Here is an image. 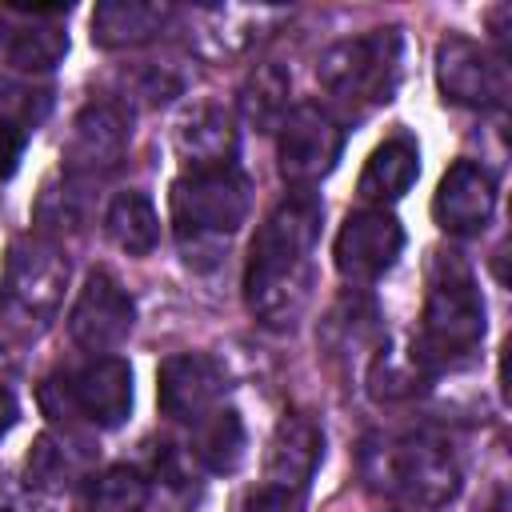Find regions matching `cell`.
Listing matches in <instances>:
<instances>
[{
	"label": "cell",
	"mask_w": 512,
	"mask_h": 512,
	"mask_svg": "<svg viewBox=\"0 0 512 512\" xmlns=\"http://www.w3.org/2000/svg\"><path fill=\"white\" fill-rule=\"evenodd\" d=\"M324 200L312 188L288 192L256 228L244 268V304L268 328H292L312 296V252Z\"/></svg>",
	"instance_id": "6da1fadb"
},
{
	"label": "cell",
	"mask_w": 512,
	"mask_h": 512,
	"mask_svg": "<svg viewBox=\"0 0 512 512\" xmlns=\"http://www.w3.org/2000/svg\"><path fill=\"white\" fill-rule=\"evenodd\" d=\"M484 316L488 312H484L480 284H476L472 268L460 260V252H432L420 336L412 340V348L428 364V372L468 364L488 332Z\"/></svg>",
	"instance_id": "7a4b0ae2"
},
{
	"label": "cell",
	"mask_w": 512,
	"mask_h": 512,
	"mask_svg": "<svg viewBox=\"0 0 512 512\" xmlns=\"http://www.w3.org/2000/svg\"><path fill=\"white\" fill-rule=\"evenodd\" d=\"M360 476L376 496L396 500L404 508H420V512H436L452 504L460 492L456 456L436 436H424V432L368 436L360 444Z\"/></svg>",
	"instance_id": "3957f363"
},
{
	"label": "cell",
	"mask_w": 512,
	"mask_h": 512,
	"mask_svg": "<svg viewBox=\"0 0 512 512\" xmlns=\"http://www.w3.org/2000/svg\"><path fill=\"white\" fill-rule=\"evenodd\" d=\"M248 180L236 168L224 172H184L168 192V216L176 244L188 264L216 260L228 236L248 220Z\"/></svg>",
	"instance_id": "277c9868"
},
{
	"label": "cell",
	"mask_w": 512,
	"mask_h": 512,
	"mask_svg": "<svg viewBox=\"0 0 512 512\" xmlns=\"http://www.w3.org/2000/svg\"><path fill=\"white\" fill-rule=\"evenodd\" d=\"M400 72H404V36H400V28H372L364 36L340 40L316 64L320 88L332 100H340L344 108H356V112L388 104L396 84H400Z\"/></svg>",
	"instance_id": "5b68a950"
},
{
	"label": "cell",
	"mask_w": 512,
	"mask_h": 512,
	"mask_svg": "<svg viewBox=\"0 0 512 512\" xmlns=\"http://www.w3.org/2000/svg\"><path fill=\"white\" fill-rule=\"evenodd\" d=\"M68 288V260L48 240H16L0 276V316L20 332H40L60 312Z\"/></svg>",
	"instance_id": "8992f818"
},
{
	"label": "cell",
	"mask_w": 512,
	"mask_h": 512,
	"mask_svg": "<svg viewBox=\"0 0 512 512\" xmlns=\"http://www.w3.org/2000/svg\"><path fill=\"white\" fill-rule=\"evenodd\" d=\"M52 392H60V404L48 408L52 420L84 416L92 428H120L132 412V368L120 356H92L84 368L52 376Z\"/></svg>",
	"instance_id": "52a82bcc"
},
{
	"label": "cell",
	"mask_w": 512,
	"mask_h": 512,
	"mask_svg": "<svg viewBox=\"0 0 512 512\" xmlns=\"http://www.w3.org/2000/svg\"><path fill=\"white\" fill-rule=\"evenodd\" d=\"M340 152H344L340 120L312 100L292 104V112L280 124V144H276L280 176L296 188H312L340 164Z\"/></svg>",
	"instance_id": "ba28073f"
},
{
	"label": "cell",
	"mask_w": 512,
	"mask_h": 512,
	"mask_svg": "<svg viewBox=\"0 0 512 512\" xmlns=\"http://www.w3.org/2000/svg\"><path fill=\"white\" fill-rule=\"evenodd\" d=\"M436 88L460 108H500L508 100V64L468 36H444L436 44Z\"/></svg>",
	"instance_id": "9c48e42d"
},
{
	"label": "cell",
	"mask_w": 512,
	"mask_h": 512,
	"mask_svg": "<svg viewBox=\"0 0 512 512\" xmlns=\"http://www.w3.org/2000/svg\"><path fill=\"white\" fill-rule=\"evenodd\" d=\"M404 252V228L388 208H360L336 232L332 260L348 284H376Z\"/></svg>",
	"instance_id": "30bf717a"
},
{
	"label": "cell",
	"mask_w": 512,
	"mask_h": 512,
	"mask_svg": "<svg viewBox=\"0 0 512 512\" xmlns=\"http://www.w3.org/2000/svg\"><path fill=\"white\" fill-rule=\"evenodd\" d=\"M288 16V8L268 4H196L188 12V44L204 60H232Z\"/></svg>",
	"instance_id": "8fae6325"
},
{
	"label": "cell",
	"mask_w": 512,
	"mask_h": 512,
	"mask_svg": "<svg viewBox=\"0 0 512 512\" xmlns=\"http://www.w3.org/2000/svg\"><path fill=\"white\" fill-rule=\"evenodd\" d=\"M132 324H136V304L120 288V280L108 276V272H88V280L76 292L72 312H68L72 340L92 356L96 352H112V348H120L128 340Z\"/></svg>",
	"instance_id": "7c38bea8"
},
{
	"label": "cell",
	"mask_w": 512,
	"mask_h": 512,
	"mask_svg": "<svg viewBox=\"0 0 512 512\" xmlns=\"http://www.w3.org/2000/svg\"><path fill=\"white\" fill-rule=\"evenodd\" d=\"M228 392V372L208 352H176L156 372V400L168 420H200Z\"/></svg>",
	"instance_id": "4fadbf2b"
},
{
	"label": "cell",
	"mask_w": 512,
	"mask_h": 512,
	"mask_svg": "<svg viewBox=\"0 0 512 512\" xmlns=\"http://www.w3.org/2000/svg\"><path fill=\"white\" fill-rule=\"evenodd\" d=\"M128 140H132V116L120 108V104H88L76 120H72V132L64 140V168L68 176H100V172H112L124 152H128Z\"/></svg>",
	"instance_id": "5bb4252c"
},
{
	"label": "cell",
	"mask_w": 512,
	"mask_h": 512,
	"mask_svg": "<svg viewBox=\"0 0 512 512\" xmlns=\"http://www.w3.org/2000/svg\"><path fill=\"white\" fill-rule=\"evenodd\" d=\"M496 212V180L484 164L476 160H456L436 184L432 196V216L444 232L452 236H476L488 228Z\"/></svg>",
	"instance_id": "9a60e30c"
},
{
	"label": "cell",
	"mask_w": 512,
	"mask_h": 512,
	"mask_svg": "<svg viewBox=\"0 0 512 512\" xmlns=\"http://www.w3.org/2000/svg\"><path fill=\"white\" fill-rule=\"evenodd\" d=\"M172 140H176V156L192 172H224V168H236L240 132H236L232 112L224 104H216V100L192 104L176 120Z\"/></svg>",
	"instance_id": "2e32d148"
},
{
	"label": "cell",
	"mask_w": 512,
	"mask_h": 512,
	"mask_svg": "<svg viewBox=\"0 0 512 512\" xmlns=\"http://www.w3.org/2000/svg\"><path fill=\"white\" fill-rule=\"evenodd\" d=\"M320 456H324V432L316 428V420H308L304 412H288L268 440L264 484L288 496H304L308 480L316 476Z\"/></svg>",
	"instance_id": "e0dca14e"
},
{
	"label": "cell",
	"mask_w": 512,
	"mask_h": 512,
	"mask_svg": "<svg viewBox=\"0 0 512 512\" xmlns=\"http://www.w3.org/2000/svg\"><path fill=\"white\" fill-rule=\"evenodd\" d=\"M8 12L20 16V20L4 28L0 52L16 72H48L68 56V32H64V20H60L68 8L12 4Z\"/></svg>",
	"instance_id": "ac0fdd59"
},
{
	"label": "cell",
	"mask_w": 512,
	"mask_h": 512,
	"mask_svg": "<svg viewBox=\"0 0 512 512\" xmlns=\"http://www.w3.org/2000/svg\"><path fill=\"white\" fill-rule=\"evenodd\" d=\"M172 20H176V8L160 0H100L92 12V44L136 48L160 36Z\"/></svg>",
	"instance_id": "d6986e66"
},
{
	"label": "cell",
	"mask_w": 512,
	"mask_h": 512,
	"mask_svg": "<svg viewBox=\"0 0 512 512\" xmlns=\"http://www.w3.org/2000/svg\"><path fill=\"white\" fill-rule=\"evenodd\" d=\"M420 176V148L412 136H388L384 144L372 148L360 180H356V192L368 208H388L396 204Z\"/></svg>",
	"instance_id": "ffe728a7"
},
{
	"label": "cell",
	"mask_w": 512,
	"mask_h": 512,
	"mask_svg": "<svg viewBox=\"0 0 512 512\" xmlns=\"http://www.w3.org/2000/svg\"><path fill=\"white\" fill-rule=\"evenodd\" d=\"M92 464H96V448L84 436H76L72 428H64V432H44L32 444L24 468H28V484L32 488H40V492H64L68 484L84 480Z\"/></svg>",
	"instance_id": "44dd1931"
},
{
	"label": "cell",
	"mask_w": 512,
	"mask_h": 512,
	"mask_svg": "<svg viewBox=\"0 0 512 512\" xmlns=\"http://www.w3.org/2000/svg\"><path fill=\"white\" fill-rule=\"evenodd\" d=\"M244 420L236 408H212L200 420H192V440L188 452L200 460L208 472H236L244 460Z\"/></svg>",
	"instance_id": "7402d4cb"
},
{
	"label": "cell",
	"mask_w": 512,
	"mask_h": 512,
	"mask_svg": "<svg viewBox=\"0 0 512 512\" xmlns=\"http://www.w3.org/2000/svg\"><path fill=\"white\" fill-rule=\"evenodd\" d=\"M240 112L252 128L260 132H276L284 124V116L292 112V76L264 60L248 72V80L240 84Z\"/></svg>",
	"instance_id": "603a6c76"
},
{
	"label": "cell",
	"mask_w": 512,
	"mask_h": 512,
	"mask_svg": "<svg viewBox=\"0 0 512 512\" xmlns=\"http://www.w3.org/2000/svg\"><path fill=\"white\" fill-rule=\"evenodd\" d=\"M104 228L112 244L128 256H148L160 240V216L144 192H120L104 212Z\"/></svg>",
	"instance_id": "cb8c5ba5"
},
{
	"label": "cell",
	"mask_w": 512,
	"mask_h": 512,
	"mask_svg": "<svg viewBox=\"0 0 512 512\" xmlns=\"http://www.w3.org/2000/svg\"><path fill=\"white\" fill-rule=\"evenodd\" d=\"M428 364L416 356V348L400 344H380L368 364V392L372 400H408L428 384Z\"/></svg>",
	"instance_id": "d4e9b609"
},
{
	"label": "cell",
	"mask_w": 512,
	"mask_h": 512,
	"mask_svg": "<svg viewBox=\"0 0 512 512\" xmlns=\"http://www.w3.org/2000/svg\"><path fill=\"white\" fill-rule=\"evenodd\" d=\"M148 480L136 468H108L100 476H88L76 500V512H144Z\"/></svg>",
	"instance_id": "484cf974"
},
{
	"label": "cell",
	"mask_w": 512,
	"mask_h": 512,
	"mask_svg": "<svg viewBox=\"0 0 512 512\" xmlns=\"http://www.w3.org/2000/svg\"><path fill=\"white\" fill-rule=\"evenodd\" d=\"M88 216V200H84V184L80 176H64V184H44L40 200H36V220L48 232H76Z\"/></svg>",
	"instance_id": "4316f807"
},
{
	"label": "cell",
	"mask_w": 512,
	"mask_h": 512,
	"mask_svg": "<svg viewBox=\"0 0 512 512\" xmlns=\"http://www.w3.org/2000/svg\"><path fill=\"white\" fill-rule=\"evenodd\" d=\"M24 128L16 120H0V180H8L16 168H20V156H24Z\"/></svg>",
	"instance_id": "83f0119b"
},
{
	"label": "cell",
	"mask_w": 512,
	"mask_h": 512,
	"mask_svg": "<svg viewBox=\"0 0 512 512\" xmlns=\"http://www.w3.org/2000/svg\"><path fill=\"white\" fill-rule=\"evenodd\" d=\"M296 504H300V496H288V492L268 488V484L248 492V500H244L248 512H296Z\"/></svg>",
	"instance_id": "f1b7e54d"
},
{
	"label": "cell",
	"mask_w": 512,
	"mask_h": 512,
	"mask_svg": "<svg viewBox=\"0 0 512 512\" xmlns=\"http://www.w3.org/2000/svg\"><path fill=\"white\" fill-rule=\"evenodd\" d=\"M16 416H20V404H16V396L0 384V440L12 432V424H16Z\"/></svg>",
	"instance_id": "f546056e"
}]
</instances>
